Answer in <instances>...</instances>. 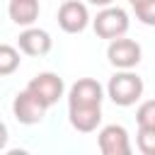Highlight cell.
I'll return each mask as SVG.
<instances>
[{
	"label": "cell",
	"instance_id": "obj_1",
	"mask_svg": "<svg viewBox=\"0 0 155 155\" xmlns=\"http://www.w3.org/2000/svg\"><path fill=\"white\" fill-rule=\"evenodd\" d=\"M143 78H138L133 70H116L109 78L107 85V97L116 107H131L143 97Z\"/></svg>",
	"mask_w": 155,
	"mask_h": 155
},
{
	"label": "cell",
	"instance_id": "obj_2",
	"mask_svg": "<svg viewBox=\"0 0 155 155\" xmlns=\"http://www.w3.org/2000/svg\"><path fill=\"white\" fill-rule=\"evenodd\" d=\"M128 12L126 10H121V7H116V5H107V7H102L99 12H97V17L92 19V29H94V34L99 36V39H107V41H111V39H116V36H124L126 31H128Z\"/></svg>",
	"mask_w": 155,
	"mask_h": 155
},
{
	"label": "cell",
	"instance_id": "obj_3",
	"mask_svg": "<svg viewBox=\"0 0 155 155\" xmlns=\"http://www.w3.org/2000/svg\"><path fill=\"white\" fill-rule=\"evenodd\" d=\"M107 58L116 70H133L143 58V48H140L138 41L126 39V34H124V36H116V39L109 41Z\"/></svg>",
	"mask_w": 155,
	"mask_h": 155
},
{
	"label": "cell",
	"instance_id": "obj_4",
	"mask_svg": "<svg viewBox=\"0 0 155 155\" xmlns=\"http://www.w3.org/2000/svg\"><path fill=\"white\" fill-rule=\"evenodd\" d=\"M27 90L48 109V107L58 104V99L65 92V85H63V78H58L56 73H39L29 80Z\"/></svg>",
	"mask_w": 155,
	"mask_h": 155
},
{
	"label": "cell",
	"instance_id": "obj_5",
	"mask_svg": "<svg viewBox=\"0 0 155 155\" xmlns=\"http://www.w3.org/2000/svg\"><path fill=\"white\" fill-rule=\"evenodd\" d=\"M90 12L87 5L80 0H63V5L58 7V27L65 34H80L87 29L90 24Z\"/></svg>",
	"mask_w": 155,
	"mask_h": 155
},
{
	"label": "cell",
	"instance_id": "obj_6",
	"mask_svg": "<svg viewBox=\"0 0 155 155\" xmlns=\"http://www.w3.org/2000/svg\"><path fill=\"white\" fill-rule=\"evenodd\" d=\"M12 114H15V119L19 121V124H24V126H34V124H41L44 121V116H46V107L24 87L22 92H17L15 94V99H12Z\"/></svg>",
	"mask_w": 155,
	"mask_h": 155
},
{
	"label": "cell",
	"instance_id": "obj_7",
	"mask_svg": "<svg viewBox=\"0 0 155 155\" xmlns=\"http://www.w3.org/2000/svg\"><path fill=\"white\" fill-rule=\"evenodd\" d=\"M99 150L104 155H131V138L121 124H109L97 133Z\"/></svg>",
	"mask_w": 155,
	"mask_h": 155
},
{
	"label": "cell",
	"instance_id": "obj_8",
	"mask_svg": "<svg viewBox=\"0 0 155 155\" xmlns=\"http://www.w3.org/2000/svg\"><path fill=\"white\" fill-rule=\"evenodd\" d=\"M53 46V39L46 29H39V27H24V31L17 36V48L19 53L24 56H46Z\"/></svg>",
	"mask_w": 155,
	"mask_h": 155
},
{
	"label": "cell",
	"instance_id": "obj_9",
	"mask_svg": "<svg viewBox=\"0 0 155 155\" xmlns=\"http://www.w3.org/2000/svg\"><path fill=\"white\" fill-rule=\"evenodd\" d=\"M104 99V87L94 78H80L68 90V104L78 107H99Z\"/></svg>",
	"mask_w": 155,
	"mask_h": 155
},
{
	"label": "cell",
	"instance_id": "obj_10",
	"mask_svg": "<svg viewBox=\"0 0 155 155\" xmlns=\"http://www.w3.org/2000/svg\"><path fill=\"white\" fill-rule=\"evenodd\" d=\"M68 121L80 133H92L102 124V104L99 107H78L68 104Z\"/></svg>",
	"mask_w": 155,
	"mask_h": 155
},
{
	"label": "cell",
	"instance_id": "obj_11",
	"mask_svg": "<svg viewBox=\"0 0 155 155\" xmlns=\"http://www.w3.org/2000/svg\"><path fill=\"white\" fill-rule=\"evenodd\" d=\"M7 15L17 27H31L39 17V0H10Z\"/></svg>",
	"mask_w": 155,
	"mask_h": 155
},
{
	"label": "cell",
	"instance_id": "obj_12",
	"mask_svg": "<svg viewBox=\"0 0 155 155\" xmlns=\"http://www.w3.org/2000/svg\"><path fill=\"white\" fill-rule=\"evenodd\" d=\"M22 58H19V48L10 46V44H0V78L12 75L19 68Z\"/></svg>",
	"mask_w": 155,
	"mask_h": 155
},
{
	"label": "cell",
	"instance_id": "obj_13",
	"mask_svg": "<svg viewBox=\"0 0 155 155\" xmlns=\"http://www.w3.org/2000/svg\"><path fill=\"white\" fill-rule=\"evenodd\" d=\"M136 121L138 128H155V99H145L136 109Z\"/></svg>",
	"mask_w": 155,
	"mask_h": 155
},
{
	"label": "cell",
	"instance_id": "obj_14",
	"mask_svg": "<svg viewBox=\"0 0 155 155\" xmlns=\"http://www.w3.org/2000/svg\"><path fill=\"white\" fill-rule=\"evenodd\" d=\"M136 145L143 155H155V128H138Z\"/></svg>",
	"mask_w": 155,
	"mask_h": 155
},
{
	"label": "cell",
	"instance_id": "obj_15",
	"mask_svg": "<svg viewBox=\"0 0 155 155\" xmlns=\"http://www.w3.org/2000/svg\"><path fill=\"white\" fill-rule=\"evenodd\" d=\"M133 12H136V17H138L145 27H155V0H145V2L136 5Z\"/></svg>",
	"mask_w": 155,
	"mask_h": 155
},
{
	"label": "cell",
	"instance_id": "obj_16",
	"mask_svg": "<svg viewBox=\"0 0 155 155\" xmlns=\"http://www.w3.org/2000/svg\"><path fill=\"white\" fill-rule=\"evenodd\" d=\"M7 138H10V133H7V126L0 121V150H5V145H7Z\"/></svg>",
	"mask_w": 155,
	"mask_h": 155
},
{
	"label": "cell",
	"instance_id": "obj_17",
	"mask_svg": "<svg viewBox=\"0 0 155 155\" xmlns=\"http://www.w3.org/2000/svg\"><path fill=\"white\" fill-rule=\"evenodd\" d=\"M90 5H94V7H107V5H111L114 0H87Z\"/></svg>",
	"mask_w": 155,
	"mask_h": 155
},
{
	"label": "cell",
	"instance_id": "obj_18",
	"mask_svg": "<svg viewBox=\"0 0 155 155\" xmlns=\"http://www.w3.org/2000/svg\"><path fill=\"white\" fill-rule=\"evenodd\" d=\"M131 2V7H136V5H140V2H145V0H128Z\"/></svg>",
	"mask_w": 155,
	"mask_h": 155
}]
</instances>
